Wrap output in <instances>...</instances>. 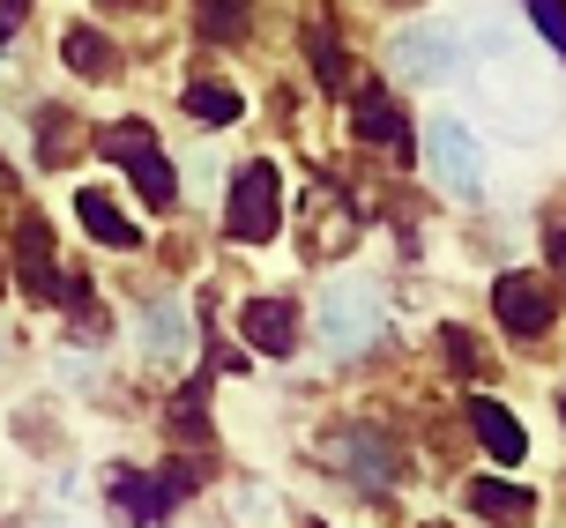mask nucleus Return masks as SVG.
<instances>
[{
	"mask_svg": "<svg viewBox=\"0 0 566 528\" xmlns=\"http://www.w3.org/2000/svg\"><path fill=\"white\" fill-rule=\"evenodd\" d=\"M306 60H313V75H321V89L350 83V60H343V45L328 38V23H306Z\"/></svg>",
	"mask_w": 566,
	"mask_h": 528,
	"instance_id": "nucleus-15",
	"label": "nucleus"
},
{
	"mask_svg": "<svg viewBox=\"0 0 566 528\" xmlns=\"http://www.w3.org/2000/svg\"><path fill=\"white\" fill-rule=\"evenodd\" d=\"M15 23H23V0H0V38H8Z\"/></svg>",
	"mask_w": 566,
	"mask_h": 528,
	"instance_id": "nucleus-25",
	"label": "nucleus"
},
{
	"mask_svg": "<svg viewBox=\"0 0 566 528\" xmlns=\"http://www.w3.org/2000/svg\"><path fill=\"white\" fill-rule=\"evenodd\" d=\"M97 149H105L113 165H127V179H135V194L149 201V209H171V201H179V171H171V157L157 149V135H149L142 119L105 127V135H97Z\"/></svg>",
	"mask_w": 566,
	"mask_h": 528,
	"instance_id": "nucleus-1",
	"label": "nucleus"
},
{
	"mask_svg": "<svg viewBox=\"0 0 566 528\" xmlns=\"http://www.w3.org/2000/svg\"><path fill=\"white\" fill-rule=\"evenodd\" d=\"M396 67H410L418 83H440V75H454V45L448 38H424V30H402L396 38Z\"/></svg>",
	"mask_w": 566,
	"mask_h": 528,
	"instance_id": "nucleus-12",
	"label": "nucleus"
},
{
	"mask_svg": "<svg viewBox=\"0 0 566 528\" xmlns=\"http://www.w3.org/2000/svg\"><path fill=\"white\" fill-rule=\"evenodd\" d=\"M75 217H83V231H90V239H105V246H135V239H142V231L119 217L97 187H90V194H75Z\"/></svg>",
	"mask_w": 566,
	"mask_h": 528,
	"instance_id": "nucleus-13",
	"label": "nucleus"
},
{
	"mask_svg": "<svg viewBox=\"0 0 566 528\" xmlns=\"http://www.w3.org/2000/svg\"><path fill=\"white\" fill-rule=\"evenodd\" d=\"M113 8H142V0H113Z\"/></svg>",
	"mask_w": 566,
	"mask_h": 528,
	"instance_id": "nucleus-26",
	"label": "nucleus"
},
{
	"mask_svg": "<svg viewBox=\"0 0 566 528\" xmlns=\"http://www.w3.org/2000/svg\"><path fill=\"white\" fill-rule=\"evenodd\" d=\"M328 462H336V469H350L366 492L396 484V446L380 440L373 424H350V432H336V440H328Z\"/></svg>",
	"mask_w": 566,
	"mask_h": 528,
	"instance_id": "nucleus-6",
	"label": "nucleus"
},
{
	"mask_svg": "<svg viewBox=\"0 0 566 528\" xmlns=\"http://www.w3.org/2000/svg\"><path fill=\"white\" fill-rule=\"evenodd\" d=\"M544 246H552V261H559V276H566V217L552 223V231H544Z\"/></svg>",
	"mask_w": 566,
	"mask_h": 528,
	"instance_id": "nucleus-24",
	"label": "nucleus"
},
{
	"mask_svg": "<svg viewBox=\"0 0 566 528\" xmlns=\"http://www.w3.org/2000/svg\"><path fill=\"white\" fill-rule=\"evenodd\" d=\"M440 350H448V365H462L470 380H484L492 365H484V350H478V335H462V328H440Z\"/></svg>",
	"mask_w": 566,
	"mask_h": 528,
	"instance_id": "nucleus-21",
	"label": "nucleus"
},
{
	"mask_svg": "<svg viewBox=\"0 0 566 528\" xmlns=\"http://www.w3.org/2000/svg\"><path fill=\"white\" fill-rule=\"evenodd\" d=\"M424 157H432V179H440L454 201H478L484 194V149H478V135H470L454 112L424 127Z\"/></svg>",
	"mask_w": 566,
	"mask_h": 528,
	"instance_id": "nucleus-4",
	"label": "nucleus"
},
{
	"mask_svg": "<svg viewBox=\"0 0 566 528\" xmlns=\"http://www.w3.org/2000/svg\"><path fill=\"white\" fill-rule=\"evenodd\" d=\"M209 380H217V372H201L195 388L171 402V424H179V440H209V424H201V394H209Z\"/></svg>",
	"mask_w": 566,
	"mask_h": 528,
	"instance_id": "nucleus-19",
	"label": "nucleus"
},
{
	"mask_svg": "<svg viewBox=\"0 0 566 528\" xmlns=\"http://www.w3.org/2000/svg\"><path fill=\"white\" fill-rule=\"evenodd\" d=\"M15 268H23V291L30 298H60L67 283H60V268H53V231L38 217H23L15 223Z\"/></svg>",
	"mask_w": 566,
	"mask_h": 528,
	"instance_id": "nucleus-9",
	"label": "nucleus"
},
{
	"mask_svg": "<svg viewBox=\"0 0 566 528\" xmlns=\"http://www.w3.org/2000/svg\"><path fill=\"white\" fill-rule=\"evenodd\" d=\"M239 328H247V342H254L261 358H283V350L298 342V306H291V298H254Z\"/></svg>",
	"mask_w": 566,
	"mask_h": 528,
	"instance_id": "nucleus-10",
	"label": "nucleus"
},
{
	"mask_svg": "<svg viewBox=\"0 0 566 528\" xmlns=\"http://www.w3.org/2000/svg\"><path fill=\"white\" fill-rule=\"evenodd\" d=\"M187 112H195V119H209V127H231V119H239V89L195 83V89H187Z\"/></svg>",
	"mask_w": 566,
	"mask_h": 528,
	"instance_id": "nucleus-18",
	"label": "nucleus"
},
{
	"mask_svg": "<svg viewBox=\"0 0 566 528\" xmlns=\"http://www.w3.org/2000/svg\"><path fill=\"white\" fill-rule=\"evenodd\" d=\"M470 499H478L492 521H522V514L537 506L530 492H522V484H507V476H484V484H470Z\"/></svg>",
	"mask_w": 566,
	"mask_h": 528,
	"instance_id": "nucleus-16",
	"label": "nucleus"
},
{
	"mask_svg": "<svg viewBox=\"0 0 566 528\" xmlns=\"http://www.w3.org/2000/svg\"><path fill=\"white\" fill-rule=\"evenodd\" d=\"M113 506H119V514H127L135 528H157V521H171V506H179V484H171V476L119 469V476H113Z\"/></svg>",
	"mask_w": 566,
	"mask_h": 528,
	"instance_id": "nucleus-8",
	"label": "nucleus"
},
{
	"mask_svg": "<svg viewBox=\"0 0 566 528\" xmlns=\"http://www.w3.org/2000/svg\"><path fill=\"white\" fill-rule=\"evenodd\" d=\"M388 328V313H380V291L373 283H328L321 291V342L336 350V358H350V350H366L373 335Z\"/></svg>",
	"mask_w": 566,
	"mask_h": 528,
	"instance_id": "nucleus-2",
	"label": "nucleus"
},
{
	"mask_svg": "<svg viewBox=\"0 0 566 528\" xmlns=\"http://www.w3.org/2000/svg\"><path fill=\"white\" fill-rule=\"evenodd\" d=\"M276 223H283V179H276V165H247L239 179H231L224 231H231V239H247V246H261V239H276Z\"/></svg>",
	"mask_w": 566,
	"mask_h": 528,
	"instance_id": "nucleus-3",
	"label": "nucleus"
},
{
	"mask_svg": "<svg viewBox=\"0 0 566 528\" xmlns=\"http://www.w3.org/2000/svg\"><path fill=\"white\" fill-rule=\"evenodd\" d=\"M350 127H358V141H373V149L410 157V119H402V105H396L388 83H366L358 97H350Z\"/></svg>",
	"mask_w": 566,
	"mask_h": 528,
	"instance_id": "nucleus-5",
	"label": "nucleus"
},
{
	"mask_svg": "<svg viewBox=\"0 0 566 528\" xmlns=\"http://www.w3.org/2000/svg\"><path fill=\"white\" fill-rule=\"evenodd\" d=\"M45 165H67L75 157V127H67V112H45V149H38Z\"/></svg>",
	"mask_w": 566,
	"mask_h": 528,
	"instance_id": "nucleus-23",
	"label": "nucleus"
},
{
	"mask_svg": "<svg viewBox=\"0 0 566 528\" xmlns=\"http://www.w3.org/2000/svg\"><path fill=\"white\" fill-rule=\"evenodd\" d=\"M254 15V0H195V30L201 38H239Z\"/></svg>",
	"mask_w": 566,
	"mask_h": 528,
	"instance_id": "nucleus-17",
	"label": "nucleus"
},
{
	"mask_svg": "<svg viewBox=\"0 0 566 528\" xmlns=\"http://www.w3.org/2000/svg\"><path fill=\"white\" fill-rule=\"evenodd\" d=\"M559 418H566V394H559Z\"/></svg>",
	"mask_w": 566,
	"mask_h": 528,
	"instance_id": "nucleus-27",
	"label": "nucleus"
},
{
	"mask_svg": "<svg viewBox=\"0 0 566 528\" xmlns=\"http://www.w3.org/2000/svg\"><path fill=\"white\" fill-rule=\"evenodd\" d=\"M142 342H149L157 358H171V350H179V313H171V306H149V313H142Z\"/></svg>",
	"mask_w": 566,
	"mask_h": 528,
	"instance_id": "nucleus-20",
	"label": "nucleus"
},
{
	"mask_svg": "<svg viewBox=\"0 0 566 528\" xmlns=\"http://www.w3.org/2000/svg\"><path fill=\"white\" fill-rule=\"evenodd\" d=\"M0 283H8V276H0Z\"/></svg>",
	"mask_w": 566,
	"mask_h": 528,
	"instance_id": "nucleus-28",
	"label": "nucleus"
},
{
	"mask_svg": "<svg viewBox=\"0 0 566 528\" xmlns=\"http://www.w3.org/2000/svg\"><path fill=\"white\" fill-rule=\"evenodd\" d=\"M60 53H67V67H75V75H90V83H105V75L119 67L113 38H97V30H67V45H60Z\"/></svg>",
	"mask_w": 566,
	"mask_h": 528,
	"instance_id": "nucleus-14",
	"label": "nucleus"
},
{
	"mask_svg": "<svg viewBox=\"0 0 566 528\" xmlns=\"http://www.w3.org/2000/svg\"><path fill=\"white\" fill-rule=\"evenodd\" d=\"M492 313H500V328L514 335H544L552 328V291L537 276H500L492 283Z\"/></svg>",
	"mask_w": 566,
	"mask_h": 528,
	"instance_id": "nucleus-7",
	"label": "nucleus"
},
{
	"mask_svg": "<svg viewBox=\"0 0 566 528\" xmlns=\"http://www.w3.org/2000/svg\"><path fill=\"white\" fill-rule=\"evenodd\" d=\"M470 424H478V440H484V454H492V462H522V454H530L522 418H514V410H500L492 394H478V402H470Z\"/></svg>",
	"mask_w": 566,
	"mask_h": 528,
	"instance_id": "nucleus-11",
	"label": "nucleus"
},
{
	"mask_svg": "<svg viewBox=\"0 0 566 528\" xmlns=\"http://www.w3.org/2000/svg\"><path fill=\"white\" fill-rule=\"evenodd\" d=\"M530 23L544 30V45L566 60V0H530Z\"/></svg>",
	"mask_w": 566,
	"mask_h": 528,
	"instance_id": "nucleus-22",
	"label": "nucleus"
}]
</instances>
